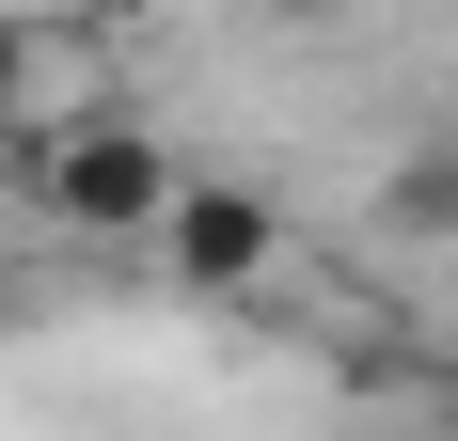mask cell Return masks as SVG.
Listing matches in <instances>:
<instances>
[{"label": "cell", "mask_w": 458, "mask_h": 441, "mask_svg": "<svg viewBox=\"0 0 458 441\" xmlns=\"http://www.w3.org/2000/svg\"><path fill=\"white\" fill-rule=\"evenodd\" d=\"M379 237H458V142H427V158L379 174Z\"/></svg>", "instance_id": "3"}, {"label": "cell", "mask_w": 458, "mask_h": 441, "mask_svg": "<svg viewBox=\"0 0 458 441\" xmlns=\"http://www.w3.org/2000/svg\"><path fill=\"white\" fill-rule=\"evenodd\" d=\"M142 253L174 268L190 300H237V284H269V268H284V205H269V189H237V174H190L174 205H158Z\"/></svg>", "instance_id": "2"}, {"label": "cell", "mask_w": 458, "mask_h": 441, "mask_svg": "<svg viewBox=\"0 0 458 441\" xmlns=\"http://www.w3.org/2000/svg\"><path fill=\"white\" fill-rule=\"evenodd\" d=\"M32 111V32H0V127Z\"/></svg>", "instance_id": "4"}, {"label": "cell", "mask_w": 458, "mask_h": 441, "mask_svg": "<svg viewBox=\"0 0 458 441\" xmlns=\"http://www.w3.org/2000/svg\"><path fill=\"white\" fill-rule=\"evenodd\" d=\"M32 220L47 237H80V253H111V237H158V205H174V142L142 127V111H80V127H32Z\"/></svg>", "instance_id": "1"}]
</instances>
